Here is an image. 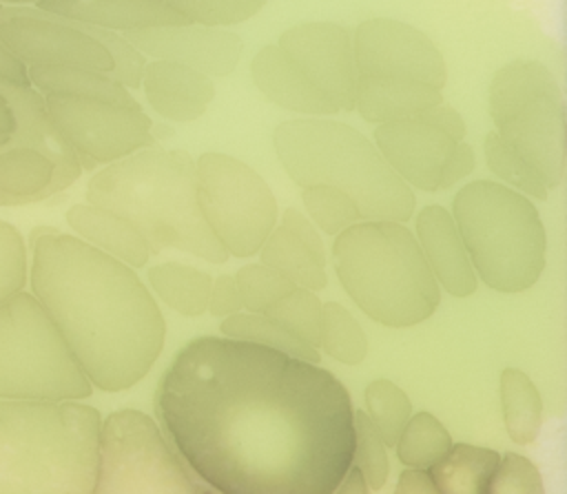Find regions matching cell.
<instances>
[{
    "label": "cell",
    "instance_id": "obj_23",
    "mask_svg": "<svg viewBox=\"0 0 567 494\" xmlns=\"http://www.w3.org/2000/svg\"><path fill=\"white\" fill-rule=\"evenodd\" d=\"M441 91L410 82V80H392V78H361L357 80L354 109L363 120L374 124H392L419 120L425 111L441 104Z\"/></svg>",
    "mask_w": 567,
    "mask_h": 494
},
{
    "label": "cell",
    "instance_id": "obj_36",
    "mask_svg": "<svg viewBox=\"0 0 567 494\" xmlns=\"http://www.w3.org/2000/svg\"><path fill=\"white\" fill-rule=\"evenodd\" d=\"M352 430H354V445H352V459L350 467L357 470L368 490H381L388 481V454L385 443L381 441L377 428L365 416L363 410L352 412Z\"/></svg>",
    "mask_w": 567,
    "mask_h": 494
},
{
    "label": "cell",
    "instance_id": "obj_39",
    "mask_svg": "<svg viewBox=\"0 0 567 494\" xmlns=\"http://www.w3.org/2000/svg\"><path fill=\"white\" fill-rule=\"evenodd\" d=\"M233 277L239 290L241 306L255 315H264L266 308L295 290V286L286 277L264 264H246Z\"/></svg>",
    "mask_w": 567,
    "mask_h": 494
},
{
    "label": "cell",
    "instance_id": "obj_14",
    "mask_svg": "<svg viewBox=\"0 0 567 494\" xmlns=\"http://www.w3.org/2000/svg\"><path fill=\"white\" fill-rule=\"evenodd\" d=\"M361 78L410 80L441 91L447 69L436 44L416 27L394 18H368L352 31Z\"/></svg>",
    "mask_w": 567,
    "mask_h": 494
},
{
    "label": "cell",
    "instance_id": "obj_29",
    "mask_svg": "<svg viewBox=\"0 0 567 494\" xmlns=\"http://www.w3.org/2000/svg\"><path fill=\"white\" fill-rule=\"evenodd\" d=\"M501 403L509 439L520 445L536 441L543 421V399L523 370L505 368L501 372Z\"/></svg>",
    "mask_w": 567,
    "mask_h": 494
},
{
    "label": "cell",
    "instance_id": "obj_2",
    "mask_svg": "<svg viewBox=\"0 0 567 494\" xmlns=\"http://www.w3.org/2000/svg\"><path fill=\"white\" fill-rule=\"evenodd\" d=\"M31 295L55 323L91 385H135L164 348L159 306L133 268L51 226L31 230Z\"/></svg>",
    "mask_w": 567,
    "mask_h": 494
},
{
    "label": "cell",
    "instance_id": "obj_25",
    "mask_svg": "<svg viewBox=\"0 0 567 494\" xmlns=\"http://www.w3.org/2000/svg\"><path fill=\"white\" fill-rule=\"evenodd\" d=\"M27 82L42 97L62 95L78 100H97L117 106H140L137 100L115 78L84 69H27Z\"/></svg>",
    "mask_w": 567,
    "mask_h": 494
},
{
    "label": "cell",
    "instance_id": "obj_19",
    "mask_svg": "<svg viewBox=\"0 0 567 494\" xmlns=\"http://www.w3.org/2000/svg\"><path fill=\"white\" fill-rule=\"evenodd\" d=\"M31 9L109 31L190 24L177 0H35Z\"/></svg>",
    "mask_w": 567,
    "mask_h": 494
},
{
    "label": "cell",
    "instance_id": "obj_48",
    "mask_svg": "<svg viewBox=\"0 0 567 494\" xmlns=\"http://www.w3.org/2000/svg\"><path fill=\"white\" fill-rule=\"evenodd\" d=\"M0 78L16 84H29L27 69L20 62H16L2 47H0Z\"/></svg>",
    "mask_w": 567,
    "mask_h": 494
},
{
    "label": "cell",
    "instance_id": "obj_28",
    "mask_svg": "<svg viewBox=\"0 0 567 494\" xmlns=\"http://www.w3.org/2000/svg\"><path fill=\"white\" fill-rule=\"evenodd\" d=\"M53 166L31 148H0V206L40 202L49 186Z\"/></svg>",
    "mask_w": 567,
    "mask_h": 494
},
{
    "label": "cell",
    "instance_id": "obj_26",
    "mask_svg": "<svg viewBox=\"0 0 567 494\" xmlns=\"http://www.w3.org/2000/svg\"><path fill=\"white\" fill-rule=\"evenodd\" d=\"M498 461L496 450L452 443L450 452L427 474L441 494H487Z\"/></svg>",
    "mask_w": 567,
    "mask_h": 494
},
{
    "label": "cell",
    "instance_id": "obj_32",
    "mask_svg": "<svg viewBox=\"0 0 567 494\" xmlns=\"http://www.w3.org/2000/svg\"><path fill=\"white\" fill-rule=\"evenodd\" d=\"M452 447V436L445 425L430 412H419L410 416L396 441L399 461L408 470L427 472L434 467Z\"/></svg>",
    "mask_w": 567,
    "mask_h": 494
},
{
    "label": "cell",
    "instance_id": "obj_50",
    "mask_svg": "<svg viewBox=\"0 0 567 494\" xmlns=\"http://www.w3.org/2000/svg\"><path fill=\"white\" fill-rule=\"evenodd\" d=\"M16 122H13V113L7 106V100L0 95V146H4L9 142V137L13 135Z\"/></svg>",
    "mask_w": 567,
    "mask_h": 494
},
{
    "label": "cell",
    "instance_id": "obj_30",
    "mask_svg": "<svg viewBox=\"0 0 567 494\" xmlns=\"http://www.w3.org/2000/svg\"><path fill=\"white\" fill-rule=\"evenodd\" d=\"M148 281L157 297L179 315L199 317L208 310L213 279L204 270L166 261L148 268Z\"/></svg>",
    "mask_w": 567,
    "mask_h": 494
},
{
    "label": "cell",
    "instance_id": "obj_41",
    "mask_svg": "<svg viewBox=\"0 0 567 494\" xmlns=\"http://www.w3.org/2000/svg\"><path fill=\"white\" fill-rule=\"evenodd\" d=\"M487 494H545L543 476L527 456L507 452L494 470Z\"/></svg>",
    "mask_w": 567,
    "mask_h": 494
},
{
    "label": "cell",
    "instance_id": "obj_17",
    "mask_svg": "<svg viewBox=\"0 0 567 494\" xmlns=\"http://www.w3.org/2000/svg\"><path fill=\"white\" fill-rule=\"evenodd\" d=\"M0 95L7 100V106L11 109L13 122H16L13 135L0 148L38 151L53 166V177L49 186L40 193V202L62 193L66 186H71L80 177L82 166L75 153L71 151V146L55 131L47 113L44 97L29 84H16L2 78H0Z\"/></svg>",
    "mask_w": 567,
    "mask_h": 494
},
{
    "label": "cell",
    "instance_id": "obj_11",
    "mask_svg": "<svg viewBox=\"0 0 567 494\" xmlns=\"http://www.w3.org/2000/svg\"><path fill=\"white\" fill-rule=\"evenodd\" d=\"M197 204L228 257H250L275 230L277 199L264 177L237 157L204 153L195 162Z\"/></svg>",
    "mask_w": 567,
    "mask_h": 494
},
{
    "label": "cell",
    "instance_id": "obj_13",
    "mask_svg": "<svg viewBox=\"0 0 567 494\" xmlns=\"http://www.w3.org/2000/svg\"><path fill=\"white\" fill-rule=\"evenodd\" d=\"M0 47L24 69H84L113 78V60L95 38L29 2H0Z\"/></svg>",
    "mask_w": 567,
    "mask_h": 494
},
{
    "label": "cell",
    "instance_id": "obj_24",
    "mask_svg": "<svg viewBox=\"0 0 567 494\" xmlns=\"http://www.w3.org/2000/svg\"><path fill=\"white\" fill-rule=\"evenodd\" d=\"M66 224L78 239L128 268H142L151 257L144 237L126 219L109 210L91 204H73L66 210Z\"/></svg>",
    "mask_w": 567,
    "mask_h": 494
},
{
    "label": "cell",
    "instance_id": "obj_6",
    "mask_svg": "<svg viewBox=\"0 0 567 494\" xmlns=\"http://www.w3.org/2000/svg\"><path fill=\"white\" fill-rule=\"evenodd\" d=\"M334 270L350 299L374 321L408 328L439 308L441 288L414 233L399 222H359L334 237Z\"/></svg>",
    "mask_w": 567,
    "mask_h": 494
},
{
    "label": "cell",
    "instance_id": "obj_22",
    "mask_svg": "<svg viewBox=\"0 0 567 494\" xmlns=\"http://www.w3.org/2000/svg\"><path fill=\"white\" fill-rule=\"evenodd\" d=\"M250 73L257 89L268 100L288 111L315 117L339 113V109L310 84V80L277 44H266L255 53L250 62Z\"/></svg>",
    "mask_w": 567,
    "mask_h": 494
},
{
    "label": "cell",
    "instance_id": "obj_12",
    "mask_svg": "<svg viewBox=\"0 0 567 494\" xmlns=\"http://www.w3.org/2000/svg\"><path fill=\"white\" fill-rule=\"evenodd\" d=\"M44 104L55 131L71 146L82 168L106 166L155 146L153 122L142 106L131 109L62 95H47Z\"/></svg>",
    "mask_w": 567,
    "mask_h": 494
},
{
    "label": "cell",
    "instance_id": "obj_8",
    "mask_svg": "<svg viewBox=\"0 0 567 494\" xmlns=\"http://www.w3.org/2000/svg\"><path fill=\"white\" fill-rule=\"evenodd\" d=\"M93 385L38 299L20 290L0 303V401H80Z\"/></svg>",
    "mask_w": 567,
    "mask_h": 494
},
{
    "label": "cell",
    "instance_id": "obj_5",
    "mask_svg": "<svg viewBox=\"0 0 567 494\" xmlns=\"http://www.w3.org/2000/svg\"><path fill=\"white\" fill-rule=\"evenodd\" d=\"M272 144L286 173L301 186H330L346 193L361 222L410 219L416 197L392 171L372 140L357 128L328 120L308 117L281 122Z\"/></svg>",
    "mask_w": 567,
    "mask_h": 494
},
{
    "label": "cell",
    "instance_id": "obj_3",
    "mask_svg": "<svg viewBox=\"0 0 567 494\" xmlns=\"http://www.w3.org/2000/svg\"><path fill=\"white\" fill-rule=\"evenodd\" d=\"M86 204L126 219L151 253L182 250L210 264L228 259L202 217L195 159L186 151L148 146L106 164L89 179Z\"/></svg>",
    "mask_w": 567,
    "mask_h": 494
},
{
    "label": "cell",
    "instance_id": "obj_20",
    "mask_svg": "<svg viewBox=\"0 0 567 494\" xmlns=\"http://www.w3.org/2000/svg\"><path fill=\"white\" fill-rule=\"evenodd\" d=\"M414 237L439 288L443 286L454 297L476 290V272L450 210L439 204L425 206L416 217Z\"/></svg>",
    "mask_w": 567,
    "mask_h": 494
},
{
    "label": "cell",
    "instance_id": "obj_1",
    "mask_svg": "<svg viewBox=\"0 0 567 494\" xmlns=\"http://www.w3.org/2000/svg\"><path fill=\"white\" fill-rule=\"evenodd\" d=\"M155 412L217 494H332L350 470L354 410L343 383L268 348L193 339L164 372Z\"/></svg>",
    "mask_w": 567,
    "mask_h": 494
},
{
    "label": "cell",
    "instance_id": "obj_35",
    "mask_svg": "<svg viewBox=\"0 0 567 494\" xmlns=\"http://www.w3.org/2000/svg\"><path fill=\"white\" fill-rule=\"evenodd\" d=\"M321 306L323 303L317 299L315 292L295 288L270 308H266L264 317L281 326L306 346L317 348L321 335Z\"/></svg>",
    "mask_w": 567,
    "mask_h": 494
},
{
    "label": "cell",
    "instance_id": "obj_27",
    "mask_svg": "<svg viewBox=\"0 0 567 494\" xmlns=\"http://www.w3.org/2000/svg\"><path fill=\"white\" fill-rule=\"evenodd\" d=\"M261 264L277 270L286 277L295 288L315 292L326 288V264H321L297 237H292L286 228H277L268 235V239L259 248Z\"/></svg>",
    "mask_w": 567,
    "mask_h": 494
},
{
    "label": "cell",
    "instance_id": "obj_15",
    "mask_svg": "<svg viewBox=\"0 0 567 494\" xmlns=\"http://www.w3.org/2000/svg\"><path fill=\"white\" fill-rule=\"evenodd\" d=\"M277 47L339 111H354L359 71L352 29L337 22H301L284 31Z\"/></svg>",
    "mask_w": 567,
    "mask_h": 494
},
{
    "label": "cell",
    "instance_id": "obj_37",
    "mask_svg": "<svg viewBox=\"0 0 567 494\" xmlns=\"http://www.w3.org/2000/svg\"><path fill=\"white\" fill-rule=\"evenodd\" d=\"M483 148H485V159H487L489 171L496 177H501L503 182H507L512 186V191L518 188L520 195L527 193L536 199L547 197L549 188L538 177V173L518 153H514L494 131L487 133Z\"/></svg>",
    "mask_w": 567,
    "mask_h": 494
},
{
    "label": "cell",
    "instance_id": "obj_44",
    "mask_svg": "<svg viewBox=\"0 0 567 494\" xmlns=\"http://www.w3.org/2000/svg\"><path fill=\"white\" fill-rule=\"evenodd\" d=\"M281 228H286L292 237H297L321 264H326V253H323V244H321V237L315 228V224L303 215L299 213L297 208H286L284 210V217H281Z\"/></svg>",
    "mask_w": 567,
    "mask_h": 494
},
{
    "label": "cell",
    "instance_id": "obj_46",
    "mask_svg": "<svg viewBox=\"0 0 567 494\" xmlns=\"http://www.w3.org/2000/svg\"><path fill=\"white\" fill-rule=\"evenodd\" d=\"M474 168V151L467 142H458L450 155V159L445 162V168L441 173V182H439V191L441 188H450L452 184H456L458 179H463L465 175H470Z\"/></svg>",
    "mask_w": 567,
    "mask_h": 494
},
{
    "label": "cell",
    "instance_id": "obj_10",
    "mask_svg": "<svg viewBox=\"0 0 567 494\" xmlns=\"http://www.w3.org/2000/svg\"><path fill=\"white\" fill-rule=\"evenodd\" d=\"M93 494H202V483L151 416L120 410L102 421Z\"/></svg>",
    "mask_w": 567,
    "mask_h": 494
},
{
    "label": "cell",
    "instance_id": "obj_49",
    "mask_svg": "<svg viewBox=\"0 0 567 494\" xmlns=\"http://www.w3.org/2000/svg\"><path fill=\"white\" fill-rule=\"evenodd\" d=\"M332 494H370L363 476L357 470H348L346 476L341 478V483L332 490Z\"/></svg>",
    "mask_w": 567,
    "mask_h": 494
},
{
    "label": "cell",
    "instance_id": "obj_21",
    "mask_svg": "<svg viewBox=\"0 0 567 494\" xmlns=\"http://www.w3.org/2000/svg\"><path fill=\"white\" fill-rule=\"evenodd\" d=\"M140 86L153 111L173 122L197 120L215 97L210 78L164 60L144 66Z\"/></svg>",
    "mask_w": 567,
    "mask_h": 494
},
{
    "label": "cell",
    "instance_id": "obj_47",
    "mask_svg": "<svg viewBox=\"0 0 567 494\" xmlns=\"http://www.w3.org/2000/svg\"><path fill=\"white\" fill-rule=\"evenodd\" d=\"M394 494H441L427 472L405 470L394 487Z\"/></svg>",
    "mask_w": 567,
    "mask_h": 494
},
{
    "label": "cell",
    "instance_id": "obj_33",
    "mask_svg": "<svg viewBox=\"0 0 567 494\" xmlns=\"http://www.w3.org/2000/svg\"><path fill=\"white\" fill-rule=\"evenodd\" d=\"M319 346L346 366L361 363L368 352V339L361 323L337 301H326L321 306Z\"/></svg>",
    "mask_w": 567,
    "mask_h": 494
},
{
    "label": "cell",
    "instance_id": "obj_40",
    "mask_svg": "<svg viewBox=\"0 0 567 494\" xmlns=\"http://www.w3.org/2000/svg\"><path fill=\"white\" fill-rule=\"evenodd\" d=\"M29 277V250L20 230L0 219V303L20 292Z\"/></svg>",
    "mask_w": 567,
    "mask_h": 494
},
{
    "label": "cell",
    "instance_id": "obj_42",
    "mask_svg": "<svg viewBox=\"0 0 567 494\" xmlns=\"http://www.w3.org/2000/svg\"><path fill=\"white\" fill-rule=\"evenodd\" d=\"M190 24L199 27H224L252 18L261 2L257 0H177Z\"/></svg>",
    "mask_w": 567,
    "mask_h": 494
},
{
    "label": "cell",
    "instance_id": "obj_45",
    "mask_svg": "<svg viewBox=\"0 0 567 494\" xmlns=\"http://www.w3.org/2000/svg\"><path fill=\"white\" fill-rule=\"evenodd\" d=\"M419 120L425 122V124L436 126L439 131H443L454 142H463V137H465V122H463L461 113L456 109H452L450 104H445V102L432 106Z\"/></svg>",
    "mask_w": 567,
    "mask_h": 494
},
{
    "label": "cell",
    "instance_id": "obj_34",
    "mask_svg": "<svg viewBox=\"0 0 567 494\" xmlns=\"http://www.w3.org/2000/svg\"><path fill=\"white\" fill-rule=\"evenodd\" d=\"M365 416L377 428L385 445H396L403 428L412 416L408 394L388 379H377L365 388Z\"/></svg>",
    "mask_w": 567,
    "mask_h": 494
},
{
    "label": "cell",
    "instance_id": "obj_43",
    "mask_svg": "<svg viewBox=\"0 0 567 494\" xmlns=\"http://www.w3.org/2000/svg\"><path fill=\"white\" fill-rule=\"evenodd\" d=\"M241 299H239V290L235 284L233 275H219L213 284H210V295H208V310L213 317H230L237 315L241 310Z\"/></svg>",
    "mask_w": 567,
    "mask_h": 494
},
{
    "label": "cell",
    "instance_id": "obj_9",
    "mask_svg": "<svg viewBox=\"0 0 567 494\" xmlns=\"http://www.w3.org/2000/svg\"><path fill=\"white\" fill-rule=\"evenodd\" d=\"M496 135L554 188L565 175V104L554 73L538 60H512L489 84Z\"/></svg>",
    "mask_w": 567,
    "mask_h": 494
},
{
    "label": "cell",
    "instance_id": "obj_38",
    "mask_svg": "<svg viewBox=\"0 0 567 494\" xmlns=\"http://www.w3.org/2000/svg\"><path fill=\"white\" fill-rule=\"evenodd\" d=\"M303 206L310 213L312 222L328 235L337 237L341 235L346 228L354 226L361 222L359 210L354 206V202L330 186H308L301 193Z\"/></svg>",
    "mask_w": 567,
    "mask_h": 494
},
{
    "label": "cell",
    "instance_id": "obj_4",
    "mask_svg": "<svg viewBox=\"0 0 567 494\" xmlns=\"http://www.w3.org/2000/svg\"><path fill=\"white\" fill-rule=\"evenodd\" d=\"M102 416L80 401H0V494H93Z\"/></svg>",
    "mask_w": 567,
    "mask_h": 494
},
{
    "label": "cell",
    "instance_id": "obj_51",
    "mask_svg": "<svg viewBox=\"0 0 567 494\" xmlns=\"http://www.w3.org/2000/svg\"><path fill=\"white\" fill-rule=\"evenodd\" d=\"M199 483H202V481H199ZM202 494H217V492H215V490H210L208 485H204V483H202Z\"/></svg>",
    "mask_w": 567,
    "mask_h": 494
},
{
    "label": "cell",
    "instance_id": "obj_16",
    "mask_svg": "<svg viewBox=\"0 0 567 494\" xmlns=\"http://www.w3.org/2000/svg\"><path fill=\"white\" fill-rule=\"evenodd\" d=\"M120 35L142 55L148 53L155 60L186 66L206 78L233 73L244 47L237 33L199 24L133 29Z\"/></svg>",
    "mask_w": 567,
    "mask_h": 494
},
{
    "label": "cell",
    "instance_id": "obj_18",
    "mask_svg": "<svg viewBox=\"0 0 567 494\" xmlns=\"http://www.w3.org/2000/svg\"><path fill=\"white\" fill-rule=\"evenodd\" d=\"M452 137L421 120L392 122L374 128V146L392 171L410 186L439 191L441 173L454 146Z\"/></svg>",
    "mask_w": 567,
    "mask_h": 494
},
{
    "label": "cell",
    "instance_id": "obj_7",
    "mask_svg": "<svg viewBox=\"0 0 567 494\" xmlns=\"http://www.w3.org/2000/svg\"><path fill=\"white\" fill-rule=\"evenodd\" d=\"M450 215L474 272L489 288L520 292L538 281L547 237L529 197L505 184L476 179L456 193Z\"/></svg>",
    "mask_w": 567,
    "mask_h": 494
},
{
    "label": "cell",
    "instance_id": "obj_31",
    "mask_svg": "<svg viewBox=\"0 0 567 494\" xmlns=\"http://www.w3.org/2000/svg\"><path fill=\"white\" fill-rule=\"evenodd\" d=\"M219 328H221L224 339L252 343V346H259V348H268V350L288 354L292 359L319 366L321 357H319L317 348L306 346L303 341H299L297 337H292L290 332H286L281 326H277L275 321H270L264 315L237 312V315L226 317Z\"/></svg>",
    "mask_w": 567,
    "mask_h": 494
}]
</instances>
